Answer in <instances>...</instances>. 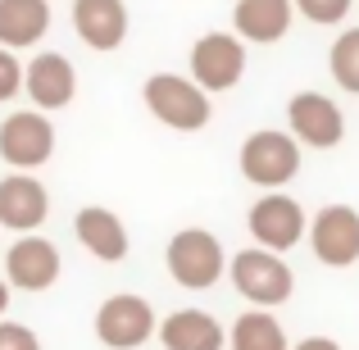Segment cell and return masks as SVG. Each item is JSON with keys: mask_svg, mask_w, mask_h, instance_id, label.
<instances>
[{"mask_svg": "<svg viewBox=\"0 0 359 350\" xmlns=\"http://www.w3.org/2000/svg\"><path fill=\"white\" fill-rule=\"evenodd\" d=\"M232 278V287H237L241 300H250L255 309H278L291 300V291H296V273L287 269V260L273 250H264V245H245L228 260V269H223Z\"/></svg>", "mask_w": 359, "mask_h": 350, "instance_id": "6da1fadb", "label": "cell"}, {"mask_svg": "<svg viewBox=\"0 0 359 350\" xmlns=\"http://www.w3.org/2000/svg\"><path fill=\"white\" fill-rule=\"evenodd\" d=\"M141 100L173 132H201L214 119V100L191 78H177V73H150L146 87H141Z\"/></svg>", "mask_w": 359, "mask_h": 350, "instance_id": "7a4b0ae2", "label": "cell"}, {"mask_svg": "<svg viewBox=\"0 0 359 350\" xmlns=\"http://www.w3.org/2000/svg\"><path fill=\"white\" fill-rule=\"evenodd\" d=\"M164 264H168V273H173L177 287L210 291L214 282L223 278V269H228V250H223V241L210 228H182V232H173V241H168Z\"/></svg>", "mask_w": 359, "mask_h": 350, "instance_id": "3957f363", "label": "cell"}, {"mask_svg": "<svg viewBox=\"0 0 359 350\" xmlns=\"http://www.w3.org/2000/svg\"><path fill=\"white\" fill-rule=\"evenodd\" d=\"M241 177L264 191H282L291 177L300 173V146L291 141V132H278V128H259L241 141Z\"/></svg>", "mask_w": 359, "mask_h": 350, "instance_id": "277c9868", "label": "cell"}, {"mask_svg": "<svg viewBox=\"0 0 359 350\" xmlns=\"http://www.w3.org/2000/svg\"><path fill=\"white\" fill-rule=\"evenodd\" d=\"M245 78V41L237 32H205L191 46V82L205 96L232 91Z\"/></svg>", "mask_w": 359, "mask_h": 350, "instance_id": "5b68a950", "label": "cell"}, {"mask_svg": "<svg viewBox=\"0 0 359 350\" xmlns=\"http://www.w3.org/2000/svg\"><path fill=\"white\" fill-rule=\"evenodd\" d=\"M155 309H150L146 296H137V291H114L109 300H100L96 309V337L100 346L109 350H137L146 346L150 337H155Z\"/></svg>", "mask_w": 359, "mask_h": 350, "instance_id": "8992f818", "label": "cell"}, {"mask_svg": "<svg viewBox=\"0 0 359 350\" xmlns=\"http://www.w3.org/2000/svg\"><path fill=\"white\" fill-rule=\"evenodd\" d=\"M305 205L291 201L287 191H264L259 201L250 205V214H245V228H250L255 245H264V250L273 255H287L291 245L305 241Z\"/></svg>", "mask_w": 359, "mask_h": 350, "instance_id": "52a82bcc", "label": "cell"}, {"mask_svg": "<svg viewBox=\"0 0 359 350\" xmlns=\"http://www.w3.org/2000/svg\"><path fill=\"white\" fill-rule=\"evenodd\" d=\"M55 155V128L41 109H14L0 123V159L18 173L27 168H41Z\"/></svg>", "mask_w": 359, "mask_h": 350, "instance_id": "ba28073f", "label": "cell"}, {"mask_svg": "<svg viewBox=\"0 0 359 350\" xmlns=\"http://www.w3.org/2000/svg\"><path fill=\"white\" fill-rule=\"evenodd\" d=\"M305 236H309V250H314L318 264L351 269L359 260V210H351V205H327V210H318L305 223Z\"/></svg>", "mask_w": 359, "mask_h": 350, "instance_id": "9c48e42d", "label": "cell"}, {"mask_svg": "<svg viewBox=\"0 0 359 350\" xmlns=\"http://www.w3.org/2000/svg\"><path fill=\"white\" fill-rule=\"evenodd\" d=\"M287 128L296 146H314V150H332L346 137V114L332 96L318 91H296L287 105Z\"/></svg>", "mask_w": 359, "mask_h": 350, "instance_id": "30bf717a", "label": "cell"}, {"mask_svg": "<svg viewBox=\"0 0 359 350\" xmlns=\"http://www.w3.org/2000/svg\"><path fill=\"white\" fill-rule=\"evenodd\" d=\"M60 250L55 241L27 232L18 236L14 245L5 250V287H18V291H50L60 282Z\"/></svg>", "mask_w": 359, "mask_h": 350, "instance_id": "8fae6325", "label": "cell"}, {"mask_svg": "<svg viewBox=\"0 0 359 350\" xmlns=\"http://www.w3.org/2000/svg\"><path fill=\"white\" fill-rule=\"evenodd\" d=\"M23 87H27V100L41 114H55V109L73 105V96H78V69L60 51H41L23 69Z\"/></svg>", "mask_w": 359, "mask_h": 350, "instance_id": "7c38bea8", "label": "cell"}, {"mask_svg": "<svg viewBox=\"0 0 359 350\" xmlns=\"http://www.w3.org/2000/svg\"><path fill=\"white\" fill-rule=\"evenodd\" d=\"M46 214H50V191L41 187V177L32 173L0 177V228L27 236L46 223Z\"/></svg>", "mask_w": 359, "mask_h": 350, "instance_id": "4fadbf2b", "label": "cell"}, {"mask_svg": "<svg viewBox=\"0 0 359 350\" xmlns=\"http://www.w3.org/2000/svg\"><path fill=\"white\" fill-rule=\"evenodd\" d=\"M128 27V0H73V32L91 51H118Z\"/></svg>", "mask_w": 359, "mask_h": 350, "instance_id": "5bb4252c", "label": "cell"}, {"mask_svg": "<svg viewBox=\"0 0 359 350\" xmlns=\"http://www.w3.org/2000/svg\"><path fill=\"white\" fill-rule=\"evenodd\" d=\"M155 337L164 350H223L228 346V332L214 314L205 309H173L155 323Z\"/></svg>", "mask_w": 359, "mask_h": 350, "instance_id": "9a60e30c", "label": "cell"}, {"mask_svg": "<svg viewBox=\"0 0 359 350\" xmlns=\"http://www.w3.org/2000/svg\"><path fill=\"white\" fill-rule=\"evenodd\" d=\"M73 236H78L82 250L96 255L100 264H118V260H128V250H132L123 219L114 210H105V205H87V210H78V219H73Z\"/></svg>", "mask_w": 359, "mask_h": 350, "instance_id": "2e32d148", "label": "cell"}, {"mask_svg": "<svg viewBox=\"0 0 359 350\" xmlns=\"http://www.w3.org/2000/svg\"><path fill=\"white\" fill-rule=\"evenodd\" d=\"M291 18H296L291 0H237V9H232V27L250 46L282 41L291 32Z\"/></svg>", "mask_w": 359, "mask_h": 350, "instance_id": "e0dca14e", "label": "cell"}, {"mask_svg": "<svg viewBox=\"0 0 359 350\" xmlns=\"http://www.w3.org/2000/svg\"><path fill=\"white\" fill-rule=\"evenodd\" d=\"M50 32V0H0V46L27 51Z\"/></svg>", "mask_w": 359, "mask_h": 350, "instance_id": "ac0fdd59", "label": "cell"}, {"mask_svg": "<svg viewBox=\"0 0 359 350\" xmlns=\"http://www.w3.org/2000/svg\"><path fill=\"white\" fill-rule=\"evenodd\" d=\"M228 346L232 350H287V332H282L278 314L269 309H250V314H237V323L228 328Z\"/></svg>", "mask_w": 359, "mask_h": 350, "instance_id": "d6986e66", "label": "cell"}, {"mask_svg": "<svg viewBox=\"0 0 359 350\" xmlns=\"http://www.w3.org/2000/svg\"><path fill=\"white\" fill-rule=\"evenodd\" d=\"M327 69H332V82L346 91V96H359V27H346V32L332 41Z\"/></svg>", "mask_w": 359, "mask_h": 350, "instance_id": "ffe728a7", "label": "cell"}, {"mask_svg": "<svg viewBox=\"0 0 359 350\" xmlns=\"http://www.w3.org/2000/svg\"><path fill=\"white\" fill-rule=\"evenodd\" d=\"M351 5H355V0H291V9H296L300 18H309V23H318V27L346 23Z\"/></svg>", "mask_w": 359, "mask_h": 350, "instance_id": "44dd1931", "label": "cell"}, {"mask_svg": "<svg viewBox=\"0 0 359 350\" xmlns=\"http://www.w3.org/2000/svg\"><path fill=\"white\" fill-rule=\"evenodd\" d=\"M23 91V64H18V51H5L0 46V100H14Z\"/></svg>", "mask_w": 359, "mask_h": 350, "instance_id": "7402d4cb", "label": "cell"}, {"mask_svg": "<svg viewBox=\"0 0 359 350\" xmlns=\"http://www.w3.org/2000/svg\"><path fill=\"white\" fill-rule=\"evenodd\" d=\"M0 350H41V337H36L27 323L0 318Z\"/></svg>", "mask_w": 359, "mask_h": 350, "instance_id": "603a6c76", "label": "cell"}, {"mask_svg": "<svg viewBox=\"0 0 359 350\" xmlns=\"http://www.w3.org/2000/svg\"><path fill=\"white\" fill-rule=\"evenodd\" d=\"M287 350H341L332 342V337H305V342H296V346H287Z\"/></svg>", "mask_w": 359, "mask_h": 350, "instance_id": "cb8c5ba5", "label": "cell"}, {"mask_svg": "<svg viewBox=\"0 0 359 350\" xmlns=\"http://www.w3.org/2000/svg\"><path fill=\"white\" fill-rule=\"evenodd\" d=\"M5 309H9V287H5V278H0V318H5Z\"/></svg>", "mask_w": 359, "mask_h": 350, "instance_id": "d4e9b609", "label": "cell"}]
</instances>
